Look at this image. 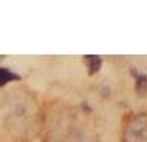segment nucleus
I'll return each mask as SVG.
<instances>
[{
    "instance_id": "f257e3e1",
    "label": "nucleus",
    "mask_w": 147,
    "mask_h": 142,
    "mask_svg": "<svg viewBox=\"0 0 147 142\" xmlns=\"http://www.w3.org/2000/svg\"><path fill=\"white\" fill-rule=\"evenodd\" d=\"M122 142H147V116L136 114L127 121Z\"/></svg>"
},
{
    "instance_id": "f03ea898",
    "label": "nucleus",
    "mask_w": 147,
    "mask_h": 142,
    "mask_svg": "<svg viewBox=\"0 0 147 142\" xmlns=\"http://www.w3.org/2000/svg\"><path fill=\"white\" fill-rule=\"evenodd\" d=\"M131 75L136 81V91L140 96H144L147 93V75L139 71V69H136V68H131Z\"/></svg>"
},
{
    "instance_id": "7ed1b4c3",
    "label": "nucleus",
    "mask_w": 147,
    "mask_h": 142,
    "mask_svg": "<svg viewBox=\"0 0 147 142\" xmlns=\"http://www.w3.org/2000/svg\"><path fill=\"white\" fill-rule=\"evenodd\" d=\"M84 61H86V65H88V71H89V75H96V73L101 69V65H102L101 56H94V55H88V56H84Z\"/></svg>"
},
{
    "instance_id": "20e7f679",
    "label": "nucleus",
    "mask_w": 147,
    "mask_h": 142,
    "mask_svg": "<svg viewBox=\"0 0 147 142\" xmlns=\"http://www.w3.org/2000/svg\"><path fill=\"white\" fill-rule=\"evenodd\" d=\"M20 79V76L13 73L12 69H8V68H2L0 66V86H5L8 83H13V81H18Z\"/></svg>"
}]
</instances>
